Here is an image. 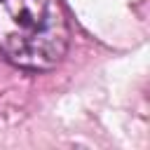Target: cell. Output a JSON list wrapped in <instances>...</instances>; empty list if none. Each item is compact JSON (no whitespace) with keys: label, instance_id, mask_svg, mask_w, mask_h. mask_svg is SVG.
<instances>
[{"label":"cell","instance_id":"6da1fadb","mask_svg":"<svg viewBox=\"0 0 150 150\" xmlns=\"http://www.w3.org/2000/svg\"><path fill=\"white\" fill-rule=\"evenodd\" d=\"M70 45L59 0H0V61L45 73L56 68Z\"/></svg>","mask_w":150,"mask_h":150}]
</instances>
